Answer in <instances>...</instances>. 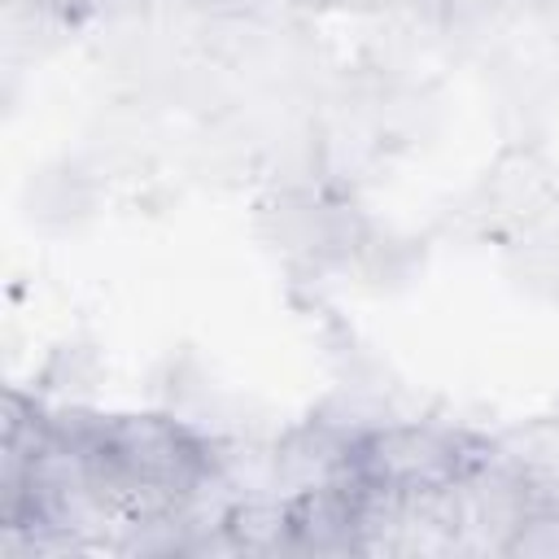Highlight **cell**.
<instances>
[{
  "label": "cell",
  "instance_id": "277c9868",
  "mask_svg": "<svg viewBox=\"0 0 559 559\" xmlns=\"http://www.w3.org/2000/svg\"><path fill=\"white\" fill-rule=\"evenodd\" d=\"M293 502L297 555H349L358 550V480L314 489Z\"/></svg>",
  "mask_w": 559,
  "mask_h": 559
},
{
  "label": "cell",
  "instance_id": "52a82bcc",
  "mask_svg": "<svg viewBox=\"0 0 559 559\" xmlns=\"http://www.w3.org/2000/svg\"><path fill=\"white\" fill-rule=\"evenodd\" d=\"M227 528H231L240 555H297L288 498H245L231 507Z\"/></svg>",
  "mask_w": 559,
  "mask_h": 559
},
{
  "label": "cell",
  "instance_id": "7a4b0ae2",
  "mask_svg": "<svg viewBox=\"0 0 559 559\" xmlns=\"http://www.w3.org/2000/svg\"><path fill=\"white\" fill-rule=\"evenodd\" d=\"M528 511H533V485L489 454L450 485L459 555H507Z\"/></svg>",
  "mask_w": 559,
  "mask_h": 559
},
{
  "label": "cell",
  "instance_id": "3957f363",
  "mask_svg": "<svg viewBox=\"0 0 559 559\" xmlns=\"http://www.w3.org/2000/svg\"><path fill=\"white\" fill-rule=\"evenodd\" d=\"M354 476V441L328 428L323 419H301L284 437H275V489L280 498H301L314 489L349 485Z\"/></svg>",
  "mask_w": 559,
  "mask_h": 559
},
{
  "label": "cell",
  "instance_id": "9c48e42d",
  "mask_svg": "<svg viewBox=\"0 0 559 559\" xmlns=\"http://www.w3.org/2000/svg\"><path fill=\"white\" fill-rule=\"evenodd\" d=\"M87 9H100V13H127V9H140L148 0H83Z\"/></svg>",
  "mask_w": 559,
  "mask_h": 559
},
{
  "label": "cell",
  "instance_id": "8fae6325",
  "mask_svg": "<svg viewBox=\"0 0 559 559\" xmlns=\"http://www.w3.org/2000/svg\"><path fill=\"white\" fill-rule=\"evenodd\" d=\"M542 9H550V13L559 17V0H542Z\"/></svg>",
  "mask_w": 559,
  "mask_h": 559
},
{
  "label": "cell",
  "instance_id": "5b68a950",
  "mask_svg": "<svg viewBox=\"0 0 559 559\" xmlns=\"http://www.w3.org/2000/svg\"><path fill=\"white\" fill-rule=\"evenodd\" d=\"M489 459L511 467L533 489L559 480V411H546V415H533V419H515L502 432H493L489 437Z\"/></svg>",
  "mask_w": 559,
  "mask_h": 559
},
{
  "label": "cell",
  "instance_id": "ba28073f",
  "mask_svg": "<svg viewBox=\"0 0 559 559\" xmlns=\"http://www.w3.org/2000/svg\"><path fill=\"white\" fill-rule=\"evenodd\" d=\"M507 559H559V515L533 498V511L524 515Z\"/></svg>",
  "mask_w": 559,
  "mask_h": 559
},
{
  "label": "cell",
  "instance_id": "6da1fadb",
  "mask_svg": "<svg viewBox=\"0 0 559 559\" xmlns=\"http://www.w3.org/2000/svg\"><path fill=\"white\" fill-rule=\"evenodd\" d=\"M489 454V437H476L437 419H389L354 441V476L393 493H428L454 485L472 463Z\"/></svg>",
  "mask_w": 559,
  "mask_h": 559
},
{
  "label": "cell",
  "instance_id": "8992f818",
  "mask_svg": "<svg viewBox=\"0 0 559 559\" xmlns=\"http://www.w3.org/2000/svg\"><path fill=\"white\" fill-rule=\"evenodd\" d=\"M210 463L231 485V493L240 502L245 498H280V489H275V441L223 437V441H210Z\"/></svg>",
  "mask_w": 559,
  "mask_h": 559
},
{
  "label": "cell",
  "instance_id": "30bf717a",
  "mask_svg": "<svg viewBox=\"0 0 559 559\" xmlns=\"http://www.w3.org/2000/svg\"><path fill=\"white\" fill-rule=\"evenodd\" d=\"M533 498L559 515V480H550V485H537V489H533Z\"/></svg>",
  "mask_w": 559,
  "mask_h": 559
}]
</instances>
